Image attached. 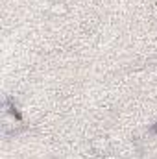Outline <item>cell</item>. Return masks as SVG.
<instances>
[{"instance_id": "cell-1", "label": "cell", "mask_w": 157, "mask_h": 159, "mask_svg": "<svg viewBox=\"0 0 157 159\" xmlns=\"http://www.w3.org/2000/svg\"><path fill=\"white\" fill-rule=\"evenodd\" d=\"M50 11H52L54 15H65V13L69 11V7H67V4H63V2H54V4L50 6Z\"/></svg>"}, {"instance_id": "cell-2", "label": "cell", "mask_w": 157, "mask_h": 159, "mask_svg": "<svg viewBox=\"0 0 157 159\" xmlns=\"http://www.w3.org/2000/svg\"><path fill=\"white\" fill-rule=\"evenodd\" d=\"M92 148H94L98 154L105 156V152H107V141H104V139H94V143H92Z\"/></svg>"}, {"instance_id": "cell-3", "label": "cell", "mask_w": 157, "mask_h": 159, "mask_svg": "<svg viewBox=\"0 0 157 159\" xmlns=\"http://www.w3.org/2000/svg\"><path fill=\"white\" fill-rule=\"evenodd\" d=\"M146 63H148V65H152V67H157V54H155V56H152Z\"/></svg>"}, {"instance_id": "cell-4", "label": "cell", "mask_w": 157, "mask_h": 159, "mask_svg": "<svg viewBox=\"0 0 157 159\" xmlns=\"http://www.w3.org/2000/svg\"><path fill=\"white\" fill-rule=\"evenodd\" d=\"M152 133H154V135H157V124H154V126H152Z\"/></svg>"}, {"instance_id": "cell-5", "label": "cell", "mask_w": 157, "mask_h": 159, "mask_svg": "<svg viewBox=\"0 0 157 159\" xmlns=\"http://www.w3.org/2000/svg\"><path fill=\"white\" fill-rule=\"evenodd\" d=\"M104 159H115V157H113V156H109V154H105V156H104Z\"/></svg>"}]
</instances>
